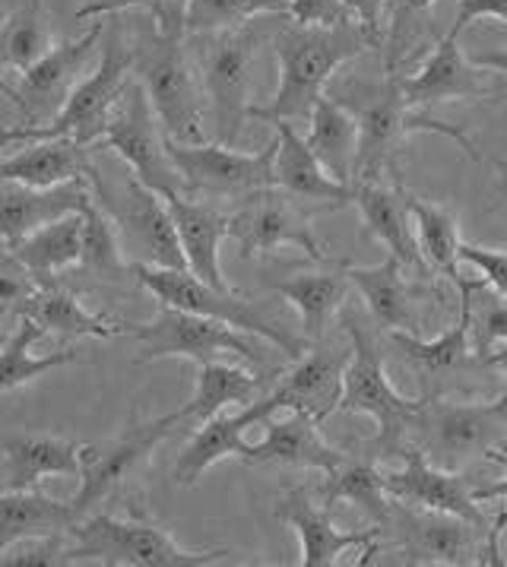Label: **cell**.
<instances>
[{"label":"cell","instance_id":"obj_34","mask_svg":"<svg viewBox=\"0 0 507 567\" xmlns=\"http://www.w3.org/2000/svg\"><path fill=\"white\" fill-rule=\"evenodd\" d=\"M80 523L70 501L51 498L39 485L0 495V551L23 539L61 536Z\"/></svg>","mask_w":507,"mask_h":567},{"label":"cell","instance_id":"obj_56","mask_svg":"<svg viewBox=\"0 0 507 567\" xmlns=\"http://www.w3.org/2000/svg\"><path fill=\"white\" fill-rule=\"evenodd\" d=\"M485 362H492V364H505V368H507V342H505V346H501V349H495V352H492V355H488V359H485Z\"/></svg>","mask_w":507,"mask_h":567},{"label":"cell","instance_id":"obj_28","mask_svg":"<svg viewBox=\"0 0 507 567\" xmlns=\"http://www.w3.org/2000/svg\"><path fill=\"white\" fill-rule=\"evenodd\" d=\"M86 444L58 434H7L3 437V492L35 488L51 476H83Z\"/></svg>","mask_w":507,"mask_h":567},{"label":"cell","instance_id":"obj_23","mask_svg":"<svg viewBox=\"0 0 507 567\" xmlns=\"http://www.w3.org/2000/svg\"><path fill=\"white\" fill-rule=\"evenodd\" d=\"M267 419L270 415L260 406V400H254L251 406H241V412L229 415V409H226V412L207 419L172 466L175 485H182V488L197 485L207 470H213L219 460H229V456H238L245 463V456L251 454V444L245 441V432L254 425H263Z\"/></svg>","mask_w":507,"mask_h":567},{"label":"cell","instance_id":"obj_39","mask_svg":"<svg viewBox=\"0 0 507 567\" xmlns=\"http://www.w3.org/2000/svg\"><path fill=\"white\" fill-rule=\"evenodd\" d=\"M45 330L35 320L20 318V327L7 333L3 340V364H0V390L13 393L20 386L39 381L45 371L64 368V364H90L76 355V349H58L51 355H32V342L42 340Z\"/></svg>","mask_w":507,"mask_h":567},{"label":"cell","instance_id":"obj_16","mask_svg":"<svg viewBox=\"0 0 507 567\" xmlns=\"http://www.w3.org/2000/svg\"><path fill=\"white\" fill-rule=\"evenodd\" d=\"M178 415L168 412L162 419H149V422H137L131 419V425L124 432L105 441V444H86V456H83V476H80V488L70 498L76 517H90L93 507L115 492L124 478L137 470L146 456L159 447L168 434L178 432Z\"/></svg>","mask_w":507,"mask_h":567},{"label":"cell","instance_id":"obj_38","mask_svg":"<svg viewBox=\"0 0 507 567\" xmlns=\"http://www.w3.org/2000/svg\"><path fill=\"white\" fill-rule=\"evenodd\" d=\"M410 213H413L415 238H418V248L428 260V270L438 272L444 279H451L454 286L461 282V272L457 264L461 260V223L457 216L441 204H428L422 197L410 194Z\"/></svg>","mask_w":507,"mask_h":567},{"label":"cell","instance_id":"obj_32","mask_svg":"<svg viewBox=\"0 0 507 567\" xmlns=\"http://www.w3.org/2000/svg\"><path fill=\"white\" fill-rule=\"evenodd\" d=\"M349 286L352 282H349L346 260H340L337 270L299 272V276H289L282 282H273L270 292L282 298L289 308H296L301 327H304V340L321 342L327 327L333 323L340 308L346 305Z\"/></svg>","mask_w":507,"mask_h":567},{"label":"cell","instance_id":"obj_30","mask_svg":"<svg viewBox=\"0 0 507 567\" xmlns=\"http://www.w3.org/2000/svg\"><path fill=\"white\" fill-rule=\"evenodd\" d=\"M10 315L35 320L45 333H61V337H93V340L127 337V320L95 315L70 289L48 286L45 279H39V286Z\"/></svg>","mask_w":507,"mask_h":567},{"label":"cell","instance_id":"obj_33","mask_svg":"<svg viewBox=\"0 0 507 567\" xmlns=\"http://www.w3.org/2000/svg\"><path fill=\"white\" fill-rule=\"evenodd\" d=\"M83 228H86L83 213H68L48 226L29 231L20 241L3 245V257L20 264L35 279L68 272L70 267L83 264Z\"/></svg>","mask_w":507,"mask_h":567},{"label":"cell","instance_id":"obj_35","mask_svg":"<svg viewBox=\"0 0 507 567\" xmlns=\"http://www.w3.org/2000/svg\"><path fill=\"white\" fill-rule=\"evenodd\" d=\"M308 146L314 150V156L323 162V168L337 178V182L352 184L355 175V156H359V143H362V121L359 112H352L333 95H321V102L314 105V112L308 117Z\"/></svg>","mask_w":507,"mask_h":567},{"label":"cell","instance_id":"obj_49","mask_svg":"<svg viewBox=\"0 0 507 567\" xmlns=\"http://www.w3.org/2000/svg\"><path fill=\"white\" fill-rule=\"evenodd\" d=\"M146 10H149V20H153L149 25L159 32L162 39L185 42L190 0H149V3H146Z\"/></svg>","mask_w":507,"mask_h":567},{"label":"cell","instance_id":"obj_21","mask_svg":"<svg viewBox=\"0 0 507 567\" xmlns=\"http://www.w3.org/2000/svg\"><path fill=\"white\" fill-rule=\"evenodd\" d=\"M277 520L289 523L296 529L301 543V567H330L337 565V558L349 551V548H362L365 555L377 551V536H381V526L377 529H340L333 517H330V507H318L314 498L304 492V488H292L277 501L273 507Z\"/></svg>","mask_w":507,"mask_h":567},{"label":"cell","instance_id":"obj_44","mask_svg":"<svg viewBox=\"0 0 507 567\" xmlns=\"http://www.w3.org/2000/svg\"><path fill=\"white\" fill-rule=\"evenodd\" d=\"M438 0H391V29H387V70H396L406 61V48L413 42L415 29L435 10Z\"/></svg>","mask_w":507,"mask_h":567},{"label":"cell","instance_id":"obj_10","mask_svg":"<svg viewBox=\"0 0 507 567\" xmlns=\"http://www.w3.org/2000/svg\"><path fill=\"white\" fill-rule=\"evenodd\" d=\"M131 267H134V279L146 292L159 298L162 305H175V308L190 311V315L223 320L235 330H245V333H254V337L267 340L270 346H277L279 352H286L289 359L304 355V342L296 340L289 330L277 327L245 296L213 289L209 282H204L200 276H194L190 270H168V267H149V264H131Z\"/></svg>","mask_w":507,"mask_h":567},{"label":"cell","instance_id":"obj_9","mask_svg":"<svg viewBox=\"0 0 507 567\" xmlns=\"http://www.w3.org/2000/svg\"><path fill=\"white\" fill-rule=\"evenodd\" d=\"M99 204L115 216L121 228L124 250H131V264H149V267H168V270H187L185 248L178 238V228L172 219L168 200L159 190L146 187L137 175L127 182H102V172L95 168L90 178Z\"/></svg>","mask_w":507,"mask_h":567},{"label":"cell","instance_id":"obj_1","mask_svg":"<svg viewBox=\"0 0 507 567\" xmlns=\"http://www.w3.org/2000/svg\"><path fill=\"white\" fill-rule=\"evenodd\" d=\"M374 45L369 32L355 23L340 25H286L273 39V54L279 64V86L273 99L254 105L251 121L260 124H296L308 121L314 105L327 95V83L333 73L369 54Z\"/></svg>","mask_w":507,"mask_h":567},{"label":"cell","instance_id":"obj_25","mask_svg":"<svg viewBox=\"0 0 507 567\" xmlns=\"http://www.w3.org/2000/svg\"><path fill=\"white\" fill-rule=\"evenodd\" d=\"M95 146L76 143L70 136H51V140H25L23 150L0 162L3 182H20L29 187H58L70 182H90L95 175Z\"/></svg>","mask_w":507,"mask_h":567},{"label":"cell","instance_id":"obj_37","mask_svg":"<svg viewBox=\"0 0 507 567\" xmlns=\"http://www.w3.org/2000/svg\"><path fill=\"white\" fill-rule=\"evenodd\" d=\"M349 282L359 289V296L365 301V308L371 311V318L377 323H384V330H415L413 301L415 292L406 282V267L403 260L387 250V257L377 267H352L346 264Z\"/></svg>","mask_w":507,"mask_h":567},{"label":"cell","instance_id":"obj_40","mask_svg":"<svg viewBox=\"0 0 507 567\" xmlns=\"http://www.w3.org/2000/svg\"><path fill=\"white\" fill-rule=\"evenodd\" d=\"M83 219H86V228H83V264H80V270L90 272L95 279H105V282H124V276H134L115 216L95 200V194L83 209Z\"/></svg>","mask_w":507,"mask_h":567},{"label":"cell","instance_id":"obj_27","mask_svg":"<svg viewBox=\"0 0 507 567\" xmlns=\"http://www.w3.org/2000/svg\"><path fill=\"white\" fill-rule=\"evenodd\" d=\"M165 200H168L182 248H185L187 270L200 276L213 289L235 292L226 272H223V264H219V248L226 238H231V216L219 213L216 206L190 200V197H185V190L165 194Z\"/></svg>","mask_w":507,"mask_h":567},{"label":"cell","instance_id":"obj_57","mask_svg":"<svg viewBox=\"0 0 507 567\" xmlns=\"http://www.w3.org/2000/svg\"><path fill=\"white\" fill-rule=\"evenodd\" d=\"M492 403H495V406L501 409V412H505V415H507V390H505V393H501V396H495Z\"/></svg>","mask_w":507,"mask_h":567},{"label":"cell","instance_id":"obj_5","mask_svg":"<svg viewBox=\"0 0 507 567\" xmlns=\"http://www.w3.org/2000/svg\"><path fill=\"white\" fill-rule=\"evenodd\" d=\"M359 121H362V143H359L352 182H381L384 172L396 175V156H400L403 143L413 134L447 136V140H454L461 146L469 159L479 162V153H476L473 140L463 134V127L438 121L425 109H410L406 105L396 70H387L384 86L374 95V102L359 109Z\"/></svg>","mask_w":507,"mask_h":567},{"label":"cell","instance_id":"obj_12","mask_svg":"<svg viewBox=\"0 0 507 567\" xmlns=\"http://www.w3.org/2000/svg\"><path fill=\"white\" fill-rule=\"evenodd\" d=\"M95 153H115L131 168V175H137L146 187L159 190L162 197L187 190L185 178L168 153V134L139 80H134L131 90L117 102L105 134L95 143Z\"/></svg>","mask_w":507,"mask_h":567},{"label":"cell","instance_id":"obj_50","mask_svg":"<svg viewBox=\"0 0 507 567\" xmlns=\"http://www.w3.org/2000/svg\"><path fill=\"white\" fill-rule=\"evenodd\" d=\"M454 7H457V17L447 32L454 39H461L463 29H469L479 20H498L507 25V0H454Z\"/></svg>","mask_w":507,"mask_h":567},{"label":"cell","instance_id":"obj_4","mask_svg":"<svg viewBox=\"0 0 507 567\" xmlns=\"http://www.w3.org/2000/svg\"><path fill=\"white\" fill-rule=\"evenodd\" d=\"M134 73L149 92L162 127L175 143H207V92L197 61L185 51V42L162 39L156 29L134 42Z\"/></svg>","mask_w":507,"mask_h":567},{"label":"cell","instance_id":"obj_24","mask_svg":"<svg viewBox=\"0 0 507 567\" xmlns=\"http://www.w3.org/2000/svg\"><path fill=\"white\" fill-rule=\"evenodd\" d=\"M352 206L362 213L365 235L396 254L406 270L428 272V260L418 248L410 213V194L400 187H384L381 182H352Z\"/></svg>","mask_w":507,"mask_h":567},{"label":"cell","instance_id":"obj_46","mask_svg":"<svg viewBox=\"0 0 507 567\" xmlns=\"http://www.w3.org/2000/svg\"><path fill=\"white\" fill-rule=\"evenodd\" d=\"M473 330H476V349L479 355H492L507 342V301L505 296H488L483 301V315H473Z\"/></svg>","mask_w":507,"mask_h":567},{"label":"cell","instance_id":"obj_8","mask_svg":"<svg viewBox=\"0 0 507 567\" xmlns=\"http://www.w3.org/2000/svg\"><path fill=\"white\" fill-rule=\"evenodd\" d=\"M241 333L223 320L190 315V311H182L175 305H162V301L156 318L149 323H127V337L139 342L137 364L162 362V359H187V362L204 364L223 362L226 355H235V359L251 364L254 371L267 374L260 349L251 346Z\"/></svg>","mask_w":507,"mask_h":567},{"label":"cell","instance_id":"obj_18","mask_svg":"<svg viewBox=\"0 0 507 567\" xmlns=\"http://www.w3.org/2000/svg\"><path fill=\"white\" fill-rule=\"evenodd\" d=\"M352 362V346H314L279 378V384L260 396V406L267 415H277L286 409H301L314 415L318 422L330 419L346 390V368Z\"/></svg>","mask_w":507,"mask_h":567},{"label":"cell","instance_id":"obj_36","mask_svg":"<svg viewBox=\"0 0 507 567\" xmlns=\"http://www.w3.org/2000/svg\"><path fill=\"white\" fill-rule=\"evenodd\" d=\"M479 279L476 282H466L461 279L457 289H461V315L451 323V330H444L438 340H422L415 337L413 330H387L391 342L410 359V362L425 371V374H451V371H461L463 364L469 362V337H473V292H476Z\"/></svg>","mask_w":507,"mask_h":567},{"label":"cell","instance_id":"obj_13","mask_svg":"<svg viewBox=\"0 0 507 567\" xmlns=\"http://www.w3.org/2000/svg\"><path fill=\"white\" fill-rule=\"evenodd\" d=\"M172 162L178 165L190 194L245 200L257 190L277 187L279 136H273L260 153L226 150V143H175L168 140Z\"/></svg>","mask_w":507,"mask_h":567},{"label":"cell","instance_id":"obj_3","mask_svg":"<svg viewBox=\"0 0 507 567\" xmlns=\"http://www.w3.org/2000/svg\"><path fill=\"white\" fill-rule=\"evenodd\" d=\"M231 555L229 548H185L168 529L149 520H121L112 514L83 517L70 529V565L108 567H207Z\"/></svg>","mask_w":507,"mask_h":567},{"label":"cell","instance_id":"obj_42","mask_svg":"<svg viewBox=\"0 0 507 567\" xmlns=\"http://www.w3.org/2000/svg\"><path fill=\"white\" fill-rule=\"evenodd\" d=\"M327 478H330V482H327V488H323V504L349 501V504L362 507L377 526L387 523L393 498L387 495V488H384V473H381L377 466L349 456L346 463H343L337 473H330Z\"/></svg>","mask_w":507,"mask_h":567},{"label":"cell","instance_id":"obj_29","mask_svg":"<svg viewBox=\"0 0 507 567\" xmlns=\"http://www.w3.org/2000/svg\"><path fill=\"white\" fill-rule=\"evenodd\" d=\"M277 187L299 204H352V184L337 182L323 162L314 156L308 140L296 131V124H277Z\"/></svg>","mask_w":507,"mask_h":567},{"label":"cell","instance_id":"obj_52","mask_svg":"<svg viewBox=\"0 0 507 567\" xmlns=\"http://www.w3.org/2000/svg\"><path fill=\"white\" fill-rule=\"evenodd\" d=\"M149 0H86L80 10H76V20H102V17H112V13H124L131 7H146Z\"/></svg>","mask_w":507,"mask_h":567},{"label":"cell","instance_id":"obj_55","mask_svg":"<svg viewBox=\"0 0 507 567\" xmlns=\"http://www.w3.org/2000/svg\"><path fill=\"white\" fill-rule=\"evenodd\" d=\"M495 184H498L501 197L507 200V162H495Z\"/></svg>","mask_w":507,"mask_h":567},{"label":"cell","instance_id":"obj_31","mask_svg":"<svg viewBox=\"0 0 507 567\" xmlns=\"http://www.w3.org/2000/svg\"><path fill=\"white\" fill-rule=\"evenodd\" d=\"M267 374L260 371H248L241 364L231 362H204L197 364V384H194V396L185 406L178 409V422H197L204 425L207 419L226 412L229 406H251L254 400H260L267 390Z\"/></svg>","mask_w":507,"mask_h":567},{"label":"cell","instance_id":"obj_53","mask_svg":"<svg viewBox=\"0 0 507 567\" xmlns=\"http://www.w3.org/2000/svg\"><path fill=\"white\" fill-rule=\"evenodd\" d=\"M473 61L479 64V68L492 70L498 80H501V86H507V48H495V51H479V54H473Z\"/></svg>","mask_w":507,"mask_h":567},{"label":"cell","instance_id":"obj_17","mask_svg":"<svg viewBox=\"0 0 507 567\" xmlns=\"http://www.w3.org/2000/svg\"><path fill=\"white\" fill-rule=\"evenodd\" d=\"M231 238L238 241V254L245 260L270 257L279 248H299L311 260H333L318 241L308 216H301L296 200L279 187L257 190L241 200L231 213Z\"/></svg>","mask_w":507,"mask_h":567},{"label":"cell","instance_id":"obj_22","mask_svg":"<svg viewBox=\"0 0 507 567\" xmlns=\"http://www.w3.org/2000/svg\"><path fill=\"white\" fill-rule=\"evenodd\" d=\"M321 422L301 409H286V415L277 419L270 415L263 422V441L251 444V454L245 456L248 466H263V463H277V466H299V470H318V473H337L349 454L340 447H333L330 441H323Z\"/></svg>","mask_w":507,"mask_h":567},{"label":"cell","instance_id":"obj_7","mask_svg":"<svg viewBox=\"0 0 507 567\" xmlns=\"http://www.w3.org/2000/svg\"><path fill=\"white\" fill-rule=\"evenodd\" d=\"M257 45H260V35L251 25L219 29V32L200 35V51L194 58L204 80L209 112H213L216 140L229 146L251 121Z\"/></svg>","mask_w":507,"mask_h":567},{"label":"cell","instance_id":"obj_6","mask_svg":"<svg viewBox=\"0 0 507 567\" xmlns=\"http://www.w3.org/2000/svg\"><path fill=\"white\" fill-rule=\"evenodd\" d=\"M384 526L396 533L400 548L413 565H505L498 539L507 523L485 529L461 514L428 511L393 498Z\"/></svg>","mask_w":507,"mask_h":567},{"label":"cell","instance_id":"obj_20","mask_svg":"<svg viewBox=\"0 0 507 567\" xmlns=\"http://www.w3.org/2000/svg\"><path fill=\"white\" fill-rule=\"evenodd\" d=\"M403 470L384 473V488L396 501H406L415 507H428V511H447V514H461L466 520L479 523L485 529L501 526L507 517H488L483 511V501L476 498V492L466 485V478L447 466H438L435 460L428 463L418 447L403 451Z\"/></svg>","mask_w":507,"mask_h":567},{"label":"cell","instance_id":"obj_45","mask_svg":"<svg viewBox=\"0 0 507 567\" xmlns=\"http://www.w3.org/2000/svg\"><path fill=\"white\" fill-rule=\"evenodd\" d=\"M3 567H25V565H70V533L61 536H42V539H23L0 551Z\"/></svg>","mask_w":507,"mask_h":567},{"label":"cell","instance_id":"obj_47","mask_svg":"<svg viewBox=\"0 0 507 567\" xmlns=\"http://www.w3.org/2000/svg\"><path fill=\"white\" fill-rule=\"evenodd\" d=\"M461 260L483 272L485 286H492L498 296L507 298V250L505 248H479V245H463Z\"/></svg>","mask_w":507,"mask_h":567},{"label":"cell","instance_id":"obj_26","mask_svg":"<svg viewBox=\"0 0 507 567\" xmlns=\"http://www.w3.org/2000/svg\"><path fill=\"white\" fill-rule=\"evenodd\" d=\"M93 200L90 182H70L58 187H29L20 182L0 184V235L3 245L20 241L29 231L48 226L68 213H83Z\"/></svg>","mask_w":507,"mask_h":567},{"label":"cell","instance_id":"obj_48","mask_svg":"<svg viewBox=\"0 0 507 567\" xmlns=\"http://www.w3.org/2000/svg\"><path fill=\"white\" fill-rule=\"evenodd\" d=\"M299 25H340L352 23L343 0H289V17Z\"/></svg>","mask_w":507,"mask_h":567},{"label":"cell","instance_id":"obj_54","mask_svg":"<svg viewBox=\"0 0 507 567\" xmlns=\"http://www.w3.org/2000/svg\"><path fill=\"white\" fill-rule=\"evenodd\" d=\"M492 460H498V463H505L507 466V451H498V454H492ZM476 498L488 504V501H507V473L498 482H492V485H483V488H476Z\"/></svg>","mask_w":507,"mask_h":567},{"label":"cell","instance_id":"obj_2","mask_svg":"<svg viewBox=\"0 0 507 567\" xmlns=\"http://www.w3.org/2000/svg\"><path fill=\"white\" fill-rule=\"evenodd\" d=\"M137 80L134 73V45L124 42V32H105L102 42V58L95 64L93 73H86L76 90L70 92L68 105L54 114L45 124H10L3 131V150L25 143V140H51V136H70L76 143L95 146L112 114H115L117 102L124 99V92L131 90V83Z\"/></svg>","mask_w":507,"mask_h":567},{"label":"cell","instance_id":"obj_51","mask_svg":"<svg viewBox=\"0 0 507 567\" xmlns=\"http://www.w3.org/2000/svg\"><path fill=\"white\" fill-rule=\"evenodd\" d=\"M343 7L349 10V17L374 39V45H384V39H387L384 35V13H387L391 0H343Z\"/></svg>","mask_w":507,"mask_h":567},{"label":"cell","instance_id":"obj_43","mask_svg":"<svg viewBox=\"0 0 507 567\" xmlns=\"http://www.w3.org/2000/svg\"><path fill=\"white\" fill-rule=\"evenodd\" d=\"M267 13L289 17V0H190L187 32L207 35L219 29H238L251 23L254 17H267Z\"/></svg>","mask_w":507,"mask_h":567},{"label":"cell","instance_id":"obj_41","mask_svg":"<svg viewBox=\"0 0 507 567\" xmlns=\"http://www.w3.org/2000/svg\"><path fill=\"white\" fill-rule=\"evenodd\" d=\"M54 48L48 25L45 0H20V7L7 17L0 35V64L7 70H29Z\"/></svg>","mask_w":507,"mask_h":567},{"label":"cell","instance_id":"obj_19","mask_svg":"<svg viewBox=\"0 0 507 567\" xmlns=\"http://www.w3.org/2000/svg\"><path fill=\"white\" fill-rule=\"evenodd\" d=\"M492 80H498L492 70L479 68L473 58L463 54L461 39L444 35L422 68L413 70L410 76H400V90L410 109L432 112L447 102H476L485 95H495L501 86Z\"/></svg>","mask_w":507,"mask_h":567},{"label":"cell","instance_id":"obj_11","mask_svg":"<svg viewBox=\"0 0 507 567\" xmlns=\"http://www.w3.org/2000/svg\"><path fill=\"white\" fill-rule=\"evenodd\" d=\"M349 340H352V362L346 368V390H343V412H359L371 415L377 422V444L384 451H403L400 441L403 434L418 425V415L432 396H403L391 384L384 359L377 352V342L369 330L362 327V320L349 318L346 323Z\"/></svg>","mask_w":507,"mask_h":567},{"label":"cell","instance_id":"obj_15","mask_svg":"<svg viewBox=\"0 0 507 567\" xmlns=\"http://www.w3.org/2000/svg\"><path fill=\"white\" fill-rule=\"evenodd\" d=\"M415 429H422L432 460L447 470L473 456L492 460V454L507 451V415L495 403L428 400Z\"/></svg>","mask_w":507,"mask_h":567},{"label":"cell","instance_id":"obj_14","mask_svg":"<svg viewBox=\"0 0 507 567\" xmlns=\"http://www.w3.org/2000/svg\"><path fill=\"white\" fill-rule=\"evenodd\" d=\"M105 42V25L93 23L80 39L54 45L39 64L20 70V80H3V95L23 112L29 124H45L68 105L70 92L86 76V68Z\"/></svg>","mask_w":507,"mask_h":567}]
</instances>
